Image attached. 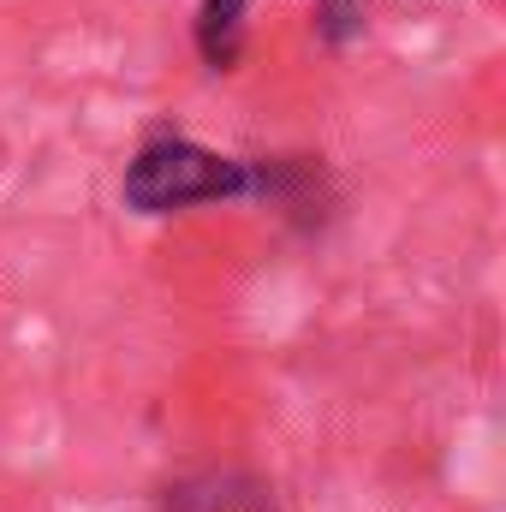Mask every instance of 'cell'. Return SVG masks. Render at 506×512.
Masks as SVG:
<instances>
[{
	"label": "cell",
	"mask_w": 506,
	"mask_h": 512,
	"mask_svg": "<svg viewBox=\"0 0 506 512\" xmlns=\"http://www.w3.org/2000/svg\"><path fill=\"white\" fill-rule=\"evenodd\" d=\"M245 12H251V0H203V6H197L191 36H197L203 66H215V72H233V66H239V48H245Z\"/></svg>",
	"instance_id": "obj_2"
},
{
	"label": "cell",
	"mask_w": 506,
	"mask_h": 512,
	"mask_svg": "<svg viewBox=\"0 0 506 512\" xmlns=\"http://www.w3.org/2000/svg\"><path fill=\"white\" fill-rule=\"evenodd\" d=\"M358 24H364V12H358V0H322V36L340 48L346 36H358Z\"/></svg>",
	"instance_id": "obj_3"
},
{
	"label": "cell",
	"mask_w": 506,
	"mask_h": 512,
	"mask_svg": "<svg viewBox=\"0 0 506 512\" xmlns=\"http://www.w3.org/2000/svg\"><path fill=\"white\" fill-rule=\"evenodd\" d=\"M256 167L239 155H215L191 137H149L126 161L120 197L137 215H179L197 203H227V197H251Z\"/></svg>",
	"instance_id": "obj_1"
}]
</instances>
